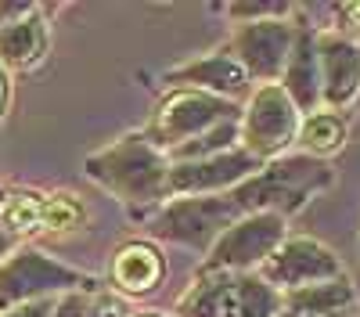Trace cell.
I'll return each mask as SVG.
<instances>
[{
	"label": "cell",
	"mask_w": 360,
	"mask_h": 317,
	"mask_svg": "<svg viewBox=\"0 0 360 317\" xmlns=\"http://www.w3.org/2000/svg\"><path fill=\"white\" fill-rule=\"evenodd\" d=\"M86 177L101 184L108 195L127 202L130 209H152L169 202V155L144 134H127L101 152L86 155Z\"/></svg>",
	"instance_id": "obj_1"
},
{
	"label": "cell",
	"mask_w": 360,
	"mask_h": 317,
	"mask_svg": "<svg viewBox=\"0 0 360 317\" xmlns=\"http://www.w3.org/2000/svg\"><path fill=\"white\" fill-rule=\"evenodd\" d=\"M332 181H335V173L324 159L299 152V155H281L274 162H263V169L256 177H249L245 184H238L231 191V198L238 202V209L245 216L249 213H278L288 220Z\"/></svg>",
	"instance_id": "obj_2"
},
{
	"label": "cell",
	"mask_w": 360,
	"mask_h": 317,
	"mask_svg": "<svg viewBox=\"0 0 360 317\" xmlns=\"http://www.w3.org/2000/svg\"><path fill=\"white\" fill-rule=\"evenodd\" d=\"M94 288H98V278H90L69 264H58L44 249L18 245L0 264V313L25 306V303H37V299H58L69 292H94Z\"/></svg>",
	"instance_id": "obj_3"
},
{
	"label": "cell",
	"mask_w": 360,
	"mask_h": 317,
	"mask_svg": "<svg viewBox=\"0 0 360 317\" xmlns=\"http://www.w3.org/2000/svg\"><path fill=\"white\" fill-rule=\"evenodd\" d=\"M245 213L238 209V202L227 195H191V198H169L166 206L148 224V235L169 242V245H184L195 252H209L227 231L242 220Z\"/></svg>",
	"instance_id": "obj_4"
},
{
	"label": "cell",
	"mask_w": 360,
	"mask_h": 317,
	"mask_svg": "<svg viewBox=\"0 0 360 317\" xmlns=\"http://www.w3.org/2000/svg\"><path fill=\"white\" fill-rule=\"evenodd\" d=\"M238 119H242L238 101L205 94V91H169L162 98V105L155 108V119L148 127V137L169 155L180 144L198 141V137L213 134L227 123H238Z\"/></svg>",
	"instance_id": "obj_5"
},
{
	"label": "cell",
	"mask_w": 360,
	"mask_h": 317,
	"mask_svg": "<svg viewBox=\"0 0 360 317\" xmlns=\"http://www.w3.org/2000/svg\"><path fill=\"white\" fill-rule=\"evenodd\" d=\"M299 127H303V112L285 94L281 83H263L249 94L242 108V134L238 144L256 155L259 162H274L288 155V148L299 141Z\"/></svg>",
	"instance_id": "obj_6"
},
{
	"label": "cell",
	"mask_w": 360,
	"mask_h": 317,
	"mask_svg": "<svg viewBox=\"0 0 360 317\" xmlns=\"http://www.w3.org/2000/svg\"><path fill=\"white\" fill-rule=\"evenodd\" d=\"M288 238V220L278 213H249L205 252L198 274H259V267Z\"/></svg>",
	"instance_id": "obj_7"
},
{
	"label": "cell",
	"mask_w": 360,
	"mask_h": 317,
	"mask_svg": "<svg viewBox=\"0 0 360 317\" xmlns=\"http://www.w3.org/2000/svg\"><path fill=\"white\" fill-rule=\"evenodd\" d=\"M295 37L299 25L292 18H259V22H238L227 47L242 62L249 79H259L263 86V83H281Z\"/></svg>",
	"instance_id": "obj_8"
},
{
	"label": "cell",
	"mask_w": 360,
	"mask_h": 317,
	"mask_svg": "<svg viewBox=\"0 0 360 317\" xmlns=\"http://www.w3.org/2000/svg\"><path fill=\"white\" fill-rule=\"evenodd\" d=\"M259 278L270 281L285 296V292H295V288H307V285L346 278V267L335 256V249H328L324 242L307 238V235H295V238L288 235L285 245L259 267Z\"/></svg>",
	"instance_id": "obj_9"
},
{
	"label": "cell",
	"mask_w": 360,
	"mask_h": 317,
	"mask_svg": "<svg viewBox=\"0 0 360 317\" xmlns=\"http://www.w3.org/2000/svg\"><path fill=\"white\" fill-rule=\"evenodd\" d=\"M263 169L256 155H249L242 144L231 152L195 159V162H173L169 169V198H191V195H227L238 184Z\"/></svg>",
	"instance_id": "obj_10"
},
{
	"label": "cell",
	"mask_w": 360,
	"mask_h": 317,
	"mask_svg": "<svg viewBox=\"0 0 360 317\" xmlns=\"http://www.w3.org/2000/svg\"><path fill=\"white\" fill-rule=\"evenodd\" d=\"M317 58L324 108L342 112L360 94V40L346 33H317Z\"/></svg>",
	"instance_id": "obj_11"
},
{
	"label": "cell",
	"mask_w": 360,
	"mask_h": 317,
	"mask_svg": "<svg viewBox=\"0 0 360 317\" xmlns=\"http://www.w3.org/2000/svg\"><path fill=\"white\" fill-rule=\"evenodd\" d=\"M166 83H173V91H205L227 101H238L249 91V72L242 69V62L234 58L231 47H220L213 54H202L195 62H184L166 72Z\"/></svg>",
	"instance_id": "obj_12"
},
{
	"label": "cell",
	"mask_w": 360,
	"mask_h": 317,
	"mask_svg": "<svg viewBox=\"0 0 360 317\" xmlns=\"http://www.w3.org/2000/svg\"><path fill=\"white\" fill-rule=\"evenodd\" d=\"M281 86H285V94L295 101V108L303 112V115H314V112H321L324 98H321V58H317V29H310V25H299V37H295V47H292L288 65H285Z\"/></svg>",
	"instance_id": "obj_13"
},
{
	"label": "cell",
	"mask_w": 360,
	"mask_h": 317,
	"mask_svg": "<svg viewBox=\"0 0 360 317\" xmlns=\"http://www.w3.org/2000/svg\"><path fill=\"white\" fill-rule=\"evenodd\" d=\"M166 278V256L155 242H127L112 256V285L127 296L155 292Z\"/></svg>",
	"instance_id": "obj_14"
},
{
	"label": "cell",
	"mask_w": 360,
	"mask_h": 317,
	"mask_svg": "<svg viewBox=\"0 0 360 317\" xmlns=\"http://www.w3.org/2000/svg\"><path fill=\"white\" fill-rule=\"evenodd\" d=\"M47 44H51V37H47V22L40 18V11L0 25V65L8 72L11 69H33L44 62Z\"/></svg>",
	"instance_id": "obj_15"
},
{
	"label": "cell",
	"mask_w": 360,
	"mask_h": 317,
	"mask_svg": "<svg viewBox=\"0 0 360 317\" xmlns=\"http://www.w3.org/2000/svg\"><path fill=\"white\" fill-rule=\"evenodd\" d=\"M356 306V288L346 278L335 281H321V285H307V288H295V292H285V310L295 317H332L342 310Z\"/></svg>",
	"instance_id": "obj_16"
},
{
	"label": "cell",
	"mask_w": 360,
	"mask_h": 317,
	"mask_svg": "<svg viewBox=\"0 0 360 317\" xmlns=\"http://www.w3.org/2000/svg\"><path fill=\"white\" fill-rule=\"evenodd\" d=\"M285 310V296L259 274H231L224 317H278Z\"/></svg>",
	"instance_id": "obj_17"
},
{
	"label": "cell",
	"mask_w": 360,
	"mask_h": 317,
	"mask_svg": "<svg viewBox=\"0 0 360 317\" xmlns=\"http://www.w3.org/2000/svg\"><path fill=\"white\" fill-rule=\"evenodd\" d=\"M346 134H349V123L342 119V112H332V108H321L314 115H303V127H299V148L303 155H314V159H324L339 152L346 144Z\"/></svg>",
	"instance_id": "obj_18"
},
{
	"label": "cell",
	"mask_w": 360,
	"mask_h": 317,
	"mask_svg": "<svg viewBox=\"0 0 360 317\" xmlns=\"http://www.w3.org/2000/svg\"><path fill=\"white\" fill-rule=\"evenodd\" d=\"M231 274H198L176 303V317H224Z\"/></svg>",
	"instance_id": "obj_19"
},
{
	"label": "cell",
	"mask_w": 360,
	"mask_h": 317,
	"mask_svg": "<svg viewBox=\"0 0 360 317\" xmlns=\"http://www.w3.org/2000/svg\"><path fill=\"white\" fill-rule=\"evenodd\" d=\"M0 227L11 238H25L44 231V195L40 191H11L0 209Z\"/></svg>",
	"instance_id": "obj_20"
},
{
	"label": "cell",
	"mask_w": 360,
	"mask_h": 317,
	"mask_svg": "<svg viewBox=\"0 0 360 317\" xmlns=\"http://www.w3.org/2000/svg\"><path fill=\"white\" fill-rule=\"evenodd\" d=\"M83 216H86V209L72 191L44 195V231H51V235H69V231H76L83 224Z\"/></svg>",
	"instance_id": "obj_21"
},
{
	"label": "cell",
	"mask_w": 360,
	"mask_h": 317,
	"mask_svg": "<svg viewBox=\"0 0 360 317\" xmlns=\"http://www.w3.org/2000/svg\"><path fill=\"white\" fill-rule=\"evenodd\" d=\"M231 18H242V22H259V18H292L288 4H234Z\"/></svg>",
	"instance_id": "obj_22"
},
{
	"label": "cell",
	"mask_w": 360,
	"mask_h": 317,
	"mask_svg": "<svg viewBox=\"0 0 360 317\" xmlns=\"http://www.w3.org/2000/svg\"><path fill=\"white\" fill-rule=\"evenodd\" d=\"M86 310H90V296L86 292H69V296H58L51 317H86Z\"/></svg>",
	"instance_id": "obj_23"
},
{
	"label": "cell",
	"mask_w": 360,
	"mask_h": 317,
	"mask_svg": "<svg viewBox=\"0 0 360 317\" xmlns=\"http://www.w3.org/2000/svg\"><path fill=\"white\" fill-rule=\"evenodd\" d=\"M86 317H130V310H127V303L119 296H94L90 299Z\"/></svg>",
	"instance_id": "obj_24"
},
{
	"label": "cell",
	"mask_w": 360,
	"mask_h": 317,
	"mask_svg": "<svg viewBox=\"0 0 360 317\" xmlns=\"http://www.w3.org/2000/svg\"><path fill=\"white\" fill-rule=\"evenodd\" d=\"M54 303H58V299H37V303L15 306V310L0 313V317H51V313H54Z\"/></svg>",
	"instance_id": "obj_25"
},
{
	"label": "cell",
	"mask_w": 360,
	"mask_h": 317,
	"mask_svg": "<svg viewBox=\"0 0 360 317\" xmlns=\"http://www.w3.org/2000/svg\"><path fill=\"white\" fill-rule=\"evenodd\" d=\"M8 108H11V72L0 65V123H4Z\"/></svg>",
	"instance_id": "obj_26"
},
{
	"label": "cell",
	"mask_w": 360,
	"mask_h": 317,
	"mask_svg": "<svg viewBox=\"0 0 360 317\" xmlns=\"http://www.w3.org/2000/svg\"><path fill=\"white\" fill-rule=\"evenodd\" d=\"M339 15H342V22H349V29L360 37V0H353V4H342Z\"/></svg>",
	"instance_id": "obj_27"
},
{
	"label": "cell",
	"mask_w": 360,
	"mask_h": 317,
	"mask_svg": "<svg viewBox=\"0 0 360 317\" xmlns=\"http://www.w3.org/2000/svg\"><path fill=\"white\" fill-rule=\"evenodd\" d=\"M15 249H18V238H11L8 231L0 227V264H4V259H8V256H11Z\"/></svg>",
	"instance_id": "obj_28"
},
{
	"label": "cell",
	"mask_w": 360,
	"mask_h": 317,
	"mask_svg": "<svg viewBox=\"0 0 360 317\" xmlns=\"http://www.w3.org/2000/svg\"><path fill=\"white\" fill-rule=\"evenodd\" d=\"M278 317H295V313H288V310H281ZM332 317H360V313H356V306H353V310H342V313H332Z\"/></svg>",
	"instance_id": "obj_29"
},
{
	"label": "cell",
	"mask_w": 360,
	"mask_h": 317,
	"mask_svg": "<svg viewBox=\"0 0 360 317\" xmlns=\"http://www.w3.org/2000/svg\"><path fill=\"white\" fill-rule=\"evenodd\" d=\"M4 198H8V195H4V191H0V209H4Z\"/></svg>",
	"instance_id": "obj_30"
},
{
	"label": "cell",
	"mask_w": 360,
	"mask_h": 317,
	"mask_svg": "<svg viewBox=\"0 0 360 317\" xmlns=\"http://www.w3.org/2000/svg\"><path fill=\"white\" fill-rule=\"evenodd\" d=\"M137 317H162V313H137Z\"/></svg>",
	"instance_id": "obj_31"
}]
</instances>
